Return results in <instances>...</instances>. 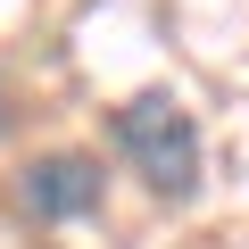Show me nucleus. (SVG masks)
Returning <instances> with one entry per match:
<instances>
[{
  "mask_svg": "<svg viewBox=\"0 0 249 249\" xmlns=\"http://www.w3.org/2000/svg\"><path fill=\"white\" fill-rule=\"evenodd\" d=\"M100 158H83V150H50V158H34L25 175H17V199H25V216H42V224H75V216H91L100 208Z\"/></svg>",
  "mask_w": 249,
  "mask_h": 249,
  "instance_id": "2",
  "label": "nucleus"
},
{
  "mask_svg": "<svg viewBox=\"0 0 249 249\" xmlns=\"http://www.w3.org/2000/svg\"><path fill=\"white\" fill-rule=\"evenodd\" d=\"M116 150L133 158V175L158 199H191L199 191V124L175 91H142L116 108Z\"/></svg>",
  "mask_w": 249,
  "mask_h": 249,
  "instance_id": "1",
  "label": "nucleus"
},
{
  "mask_svg": "<svg viewBox=\"0 0 249 249\" xmlns=\"http://www.w3.org/2000/svg\"><path fill=\"white\" fill-rule=\"evenodd\" d=\"M0 124H9V83H0Z\"/></svg>",
  "mask_w": 249,
  "mask_h": 249,
  "instance_id": "3",
  "label": "nucleus"
}]
</instances>
